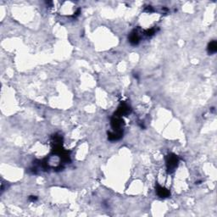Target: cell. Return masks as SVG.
Masks as SVG:
<instances>
[{"instance_id":"obj_1","label":"cell","mask_w":217,"mask_h":217,"mask_svg":"<svg viewBox=\"0 0 217 217\" xmlns=\"http://www.w3.org/2000/svg\"><path fill=\"white\" fill-rule=\"evenodd\" d=\"M178 164V158L176 157V155H171L168 158V160H167V168L168 170H174L176 165Z\"/></svg>"},{"instance_id":"obj_2","label":"cell","mask_w":217,"mask_h":217,"mask_svg":"<svg viewBox=\"0 0 217 217\" xmlns=\"http://www.w3.org/2000/svg\"><path fill=\"white\" fill-rule=\"evenodd\" d=\"M140 41V37L139 35L137 34V31H132L130 35V38H129V42L132 43V45H137Z\"/></svg>"},{"instance_id":"obj_3","label":"cell","mask_w":217,"mask_h":217,"mask_svg":"<svg viewBox=\"0 0 217 217\" xmlns=\"http://www.w3.org/2000/svg\"><path fill=\"white\" fill-rule=\"evenodd\" d=\"M157 193L158 195H159L160 198H165V197H168V196L170 195V192H169L167 189H165V188H164V187H158Z\"/></svg>"},{"instance_id":"obj_4","label":"cell","mask_w":217,"mask_h":217,"mask_svg":"<svg viewBox=\"0 0 217 217\" xmlns=\"http://www.w3.org/2000/svg\"><path fill=\"white\" fill-rule=\"evenodd\" d=\"M217 50V46H216V41H212L211 43H209L208 46V52L210 54H214L216 52Z\"/></svg>"}]
</instances>
